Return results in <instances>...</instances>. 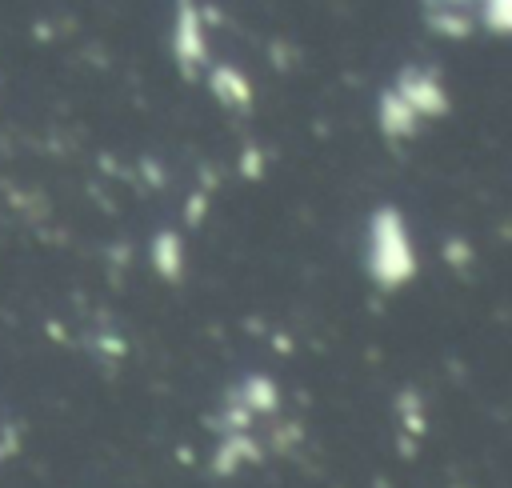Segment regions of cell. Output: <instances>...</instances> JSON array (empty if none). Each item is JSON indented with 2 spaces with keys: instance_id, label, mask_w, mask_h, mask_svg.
<instances>
[{
  "instance_id": "obj_1",
  "label": "cell",
  "mask_w": 512,
  "mask_h": 488,
  "mask_svg": "<svg viewBox=\"0 0 512 488\" xmlns=\"http://www.w3.org/2000/svg\"><path fill=\"white\" fill-rule=\"evenodd\" d=\"M364 268L380 288H400L416 272V248L408 236L404 216L384 204L368 220V240H364Z\"/></svg>"
},
{
  "instance_id": "obj_2",
  "label": "cell",
  "mask_w": 512,
  "mask_h": 488,
  "mask_svg": "<svg viewBox=\"0 0 512 488\" xmlns=\"http://www.w3.org/2000/svg\"><path fill=\"white\" fill-rule=\"evenodd\" d=\"M172 56H176V68L192 80L208 68V24H204V12L196 0H176V12H172Z\"/></svg>"
},
{
  "instance_id": "obj_3",
  "label": "cell",
  "mask_w": 512,
  "mask_h": 488,
  "mask_svg": "<svg viewBox=\"0 0 512 488\" xmlns=\"http://www.w3.org/2000/svg\"><path fill=\"white\" fill-rule=\"evenodd\" d=\"M392 88L400 92V100L420 116V120H440L448 112V88L440 80L436 68L428 64H404L392 76Z\"/></svg>"
},
{
  "instance_id": "obj_4",
  "label": "cell",
  "mask_w": 512,
  "mask_h": 488,
  "mask_svg": "<svg viewBox=\"0 0 512 488\" xmlns=\"http://www.w3.org/2000/svg\"><path fill=\"white\" fill-rule=\"evenodd\" d=\"M420 116L400 100V92L388 84L380 96H376V128H380V136L384 140H392V144H400V140H408V136H416L420 132Z\"/></svg>"
},
{
  "instance_id": "obj_5",
  "label": "cell",
  "mask_w": 512,
  "mask_h": 488,
  "mask_svg": "<svg viewBox=\"0 0 512 488\" xmlns=\"http://www.w3.org/2000/svg\"><path fill=\"white\" fill-rule=\"evenodd\" d=\"M208 72V92L224 104V108H232V112H248L252 108V80L236 68V64H208L204 68Z\"/></svg>"
},
{
  "instance_id": "obj_6",
  "label": "cell",
  "mask_w": 512,
  "mask_h": 488,
  "mask_svg": "<svg viewBox=\"0 0 512 488\" xmlns=\"http://www.w3.org/2000/svg\"><path fill=\"white\" fill-rule=\"evenodd\" d=\"M424 20H428V28L436 36H448V40H464L476 28V20H472L468 8H456V4H444V0H428Z\"/></svg>"
},
{
  "instance_id": "obj_7",
  "label": "cell",
  "mask_w": 512,
  "mask_h": 488,
  "mask_svg": "<svg viewBox=\"0 0 512 488\" xmlns=\"http://www.w3.org/2000/svg\"><path fill=\"white\" fill-rule=\"evenodd\" d=\"M152 268L164 280H180V272H184V244H180L176 232H160L152 240Z\"/></svg>"
},
{
  "instance_id": "obj_8",
  "label": "cell",
  "mask_w": 512,
  "mask_h": 488,
  "mask_svg": "<svg viewBox=\"0 0 512 488\" xmlns=\"http://www.w3.org/2000/svg\"><path fill=\"white\" fill-rule=\"evenodd\" d=\"M248 460H256V444H248L244 432H224V440L216 444V460H212V468L228 476V472H236V468L248 464Z\"/></svg>"
},
{
  "instance_id": "obj_9",
  "label": "cell",
  "mask_w": 512,
  "mask_h": 488,
  "mask_svg": "<svg viewBox=\"0 0 512 488\" xmlns=\"http://www.w3.org/2000/svg\"><path fill=\"white\" fill-rule=\"evenodd\" d=\"M260 168H264V160H260V152L256 148H244V160H240V172L252 180V176H260Z\"/></svg>"
},
{
  "instance_id": "obj_10",
  "label": "cell",
  "mask_w": 512,
  "mask_h": 488,
  "mask_svg": "<svg viewBox=\"0 0 512 488\" xmlns=\"http://www.w3.org/2000/svg\"><path fill=\"white\" fill-rule=\"evenodd\" d=\"M444 4H456V8H468V4H476V0H444Z\"/></svg>"
}]
</instances>
